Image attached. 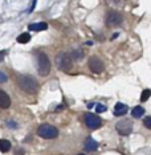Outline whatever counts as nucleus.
Listing matches in <instances>:
<instances>
[{"mask_svg": "<svg viewBox=\"0 0 151 155\" xmlns=\"http://www.w3.org/2000/svg\"><path fill=\"white\" fill-rule=\"evenodd\" d=\"M17 84H19L20 89L28 94H34L38 89L37 81L32 76H28V74H21L17 77Z\"/></svg>", "mask_w": 151, "mask_h": 155, "instance_id": "nucleus-1", "label": "nucleus"}, {"mask_svg": "<svg viewBox=\"0 0 151 155\" xmlns=\"http://www.w3.org/2000/svg\"><path fill=\"white\" fill-rule=\"evenodd\" d=\"M37 66H38V74L41 77H45L51 73V61H49V57L44 52H40L37 54Z\"/></svg>", "mask_w": 151, "mask_h": 155, "instance_id": "nucleus-2", "label": "nucleus"}, {"mask_svg": "<svg viewBox=\"0 0 151 155\" xmlns=\"http://www.w3.org/2000/svg\"><path fill=\"white\" fill-rule=\"evenodd\" d=\"M37 135L44 139H54L56 137H58V129H56L52 125H48V123H43L38 126Z\"/></svg>", "mask_w": 151, "mask_h": 155, "instance_id": "nucleus-3", "label": "nucleus"}, {"mask_svg": "<svg viewBox=\"0 0 151 155\" xmlns=\"http://www.w3.org/2000/svg\"><path fill=\"white\" fill-rule=\"evenodd\" d=\"M56 64H57L60 70H62V72H69L73 66V61H72V58L69 57L68 53L60 52L58 54H56Z\"/></svg>", "mask_w": 151, "mask_h": 155, "instance_id": "nucleus-4", "label": "nucleus"}, {"mask_svg": "<svg viewBox=\"0 0 151 155\" xmlns=\"http://www.w3.org/2000/svg\"><path fill=\"white\" fill-rule=\"evenodd\" d=\"M115 129H117V131L119 135L122 137H127L130 134L133 133V130H134V125H133V121L129 118H123L121 119V121L117 122V125H115Z\"/></svg>", "mask_w": 151, "mask_h": 155, "instance_id": "nucleus-5", "label": "nucleus"}, {"mask_svg": "<svg viewBox=\"0 0 151 155\" xmlns=\"http://www.w3.org/2000/svg\"><path fill=\"white\" fill-rule=\"evenodd\" d=\"M84 119H85L86 126L90 130H97L98 127H101V126H102V119L98 117L97 114H94V113H86L85 117H84Z\"/></svg>", "mask_w": 151, "mask_h": 155, "instance_id": "nucleus-6", "label": "nucleus"}, {"mask_svg": "<svg viewBox=\"0 0 151 155\" xmlns=\"http://www.w3.org/2000/svg\"><path fill=\"white\" fill-rule=\"evenodd\" d=\"M123 21V16L118 11H109L106 15V25L107 27H118Z\"/></svg>", "mask_w": 151, "mask_h": 155, "instance_id": "nucleus-7", "label": "nucleus"}, {"mask_svg": "<svg viewBox=\"0 0 151 155\" xmlns=\"http://www.w3.org/2000/svg\"><path fill=\"white\" fill-rule=\"evenodd\" d=\"M87 66H89V69L92 70L93 73H101V72H103V69H105V64L102 62V60L100 57H97V56H92V57L89 58Z\"/></svg>", "mask_w": 151, "mask_h": 155, "instance_id": "nucleus-8", "label": "nucleus"}, {"mask_svg": "<svg viewBox=\"0 0 151 155\" xmlns=\"http://www.w3.org/2000/svg\"><path fill=\"white\" fill-rule=\"evenodd\" d=\"M11 106V98L5 93L4 90L0 89V107L2 109H8Z\"/></svg>", "mask_w": 151, "mask_h": 155, "instance_id": "nucleus-9", "label": "nucleus"}, {"mask_svg": "<svg viewBox=\"0 0 151 155\" xmlns=\"http://www.w3.org/2000/svg\"><path fill=\"white\" fill-rule=\"evenodd\" d=\"M127 111H129V107L126 106V105L121 104V102H117V104H115V107H114L115 117H122V115H125Z\"/></svg>", "mask_w": 151, "mask_h": 155, "instance_id": "nucleus-10", "label": "nucleus"}, {"mask_svg": "<svg viewBox=\"0 0 151 155\" xmlns=\"http://www.w3.org/2000/svg\"><path fill=\"white\" fill-rule=\"evenodd\" d=\"M69 57L72 58V61L74 60V61H81V60L84 58V56H85V53L81 51V49H73L72 52H69Z\"/></svg>", "mask_w": 151, "mask_h": 155, "instance_id": "nucleus-11", "label": "nucleus"}, {"mask_svg": "<svg viewBox=\"0 0 151 155\" xmlns=\"http://www.w3.org/2000/svg\"><path fill=\"white\" fill-rule=\"evenodd\" d=\"M85 150L86 151H96V150H98V143L94 140L92 137H89V138L86 139V142H85Z\"/></svg>", "mask_w": 151, "mask_h": 155, "instance_id": "nucleus-12", "label": "nucleus"}, {"mask_svg": "<svg viewBox=\"0 0 151 155\" xmlns=\"http://www.w3.org/2000/svg\"><path fill=\"white\" fill-rule=\"evenodd\" d=\"M29 28L31 31H36V32H40V31H45L48 28V24L47 23H34V24H29Z\"/></svg>", "mask_w": 151, "mask_h": 155, "instance_id": "nucleus-13", "label": "nucleus"}, {"mask_svg": "<svg viewBox=\"0 0 151 155\" xmlns=\"http://www.w3.org/2000/svg\"><path fill=\"white\" fill-rule=\"evenodd\" d=\"M11 150V142L7 139H0V151L2 153H8Z\"/></svg>", "mask_w": 151, "mask_h": 155, "instance_id": "nucleus-14", "label": "nucleus"}, {"mask_svg": "<svg viewBox=\"0 0 151 155\" xmlns=\"http://www.w3.org/2000/svg\"><path fill=\"white\" fill-rule=\"evenodd\" d=\"M131 114L134 118H140V117H143V114H145V109L142 106H135V107H133Z\"/></svg>", "mask_w": 151, "mask_h": 155, "instance_id": "nucleus-15", "label": "nucleus"}, {"mask_svg": "<svg viewBox=\"0 0 151 155\" xmlns=\"http://www.w3.org/2000/svg\"><path fill=\"white\" fill-rule=\"evenodd\" d=\"M29 40H31V35L27 32L17 36V43H20V44H27V43H29Z\"/></svg>", "mask_w": 151, "mask_h": 155, "instance_id": "nucleus-16", "label": "nucleus"}, {"mask_svg": "<svg viewBox=\"0 0 151 155\" xmlns=\"http://www.w3.org/2000/svg\"><path fill=\"white\" fill-rule=\"evenodd\" d=\"M150 96H151V90L150 89H145L142 91V94H140V101H142V102L147 101L150 98Z\"/></svg>", "mask_w": 151, "mask_h": 155, "instance_id": "nucleus-17", "label": "nucleus"}, {"mask_svg": "<svg viewBox=\"0 0 151 155\" xmlns=\"http://www.w3.org/2000/svg\"><path fill=\"white\" fill-rule=\"evenodd\" d=\"M106 106L105 105H102V104H98V105H96V111L97 113H103V111H106Z\"/></svg>", "mask_w": 151, "mask_h": 155, "instance_id": "nucleus-18", "label": "nucleus"}, {"mask_svg": "<svg viewBox=\"0 0 151 155\" xmlns=\"http://www.w3.org/2000/svg\"><path fill=\"white\" fill-rule=\"evenodd\" d=\"M143 125H145L147 129H151V117H145V119H143Z\"/></svg>", "mask_w": 151, "mask_h": 155, "instance_id": "nucleus-19", "label": "nucleus"}, {"mask_svg": "<svg viewBox=\"0 0 151 155\" xmlns=\"http://www.w3.org/2000/svg\"><path fill=\"white\" fill-rule=\"evenodd\" d=\"M7 80H8L7 74L4 72H2V70H0V82H7Z\"/></svg>", "mask_w": 151, "mask_h": 155, "instance_id": "nucleus-20", "label": "nucleus"}, {"mask_svg": "<svg viewBox=\"0 0 151 155\" xmlns=\"http://www.w3.org/2000/svg\"><path fill=\"white\" fill-rule=\"evenodd\" d=\"M107 2L110 3V4H113V5H119L122 2H123V0H107Z\"/></svg>", "mask_w": 151, "mask_h": 155, "instance_id": "nucleus-21", "label": "nucleus"}, {"mask_svg": "<svg viewBox=\"0 0 151 155\" xmlns=\"http://www.w3.org/2000/svg\"><path fill=\"white\" fill-rule=\"evenodd\" d=\"M8 127H12V129H16V127H17V125H16V122H12V121H9V122H8Z\"/></svg>", "mask_w": 151, "mask_h": 155, "instance_id": "nucleus-22", "label": "nucleus"}, {"mask_svg": "<svg viewBox=\"0 0 151 155\" xmlns=\"http://www.w3.org/2000/svg\"><path fill=\"white\" fill-rule=\"evenodd\" d=\"M15 155H24V150L23 149H17L15 151Z\"/></svg>", "mask_w": 151, "mask_h": 155, "instance_id": "nucleus-23", "label": "nucleus"}, {"mask_svg": "<svg viewBox=\"0 0 151 155\" xmlns=\"http://www.w3.org/2000/svg\"><path fill=\"white\" fill-rule=\"evenodd\" d=\"M36 2H37V0H33V2H32V5H31V8H29V12H32L34 9V7H36Z\"/></svg>", "mask_w": 151, "mask_h": 155, "instance_id": "nucleus-24", "label": "nucleus"}, {"mask_svg": "<svg viewBox=\"0 0 151 155\" xmlns=\"http://www.w3.org/2000/svg\"><path fill=\"white\" fill-rule=\"evenodd\" d=\"M4 56H5V52H4V51H2V52H0V61H3Z\"/></svg>", "mask_w": 151, "mask_h": 155, "instance_id": "nucleus-25", "label": "nucleus"}, {"mask_svg": "<svg viewBox=\"0 0 151 155\" xmlns=\"http://www.w3.org/2000/svg\"><path fill=\"white\" fill-rule=\"evenodd\" d=\"M118 36H119V33H118V32H115V33L113 35V36H111V40H115V38H117Z\"/></svg>", "mask_w": 151, "mask_h": 155, "instance_id": "nucleus-26", "label": "nucleus"}, {"mask_svg": "<svg viewBox=\"0 0 151 155\" xmlns=\"http://www.w3.org/2000/svg\"><path fill=\"white\" fill-rule=\"evenodd\" d=\"M94 106H96V105H94L93 102H90V104H87V107H89V109H92V107H94Z\"/></svg>", "mask_w": 151, "mask_h": 155, "instance_id": "nucleus-27", "label": "nucleus"}, {"mask_svg": "<svg viewBox=\"0 0 151 155\" xmlns=\"http://www.w3.org/2000/svg\"><path fill=\"white\" fill-rule=\"evenodd\" d=\"M78 155H85V154H78Z\"/></svg>", "mask_w": 151, "mask_h": 155, "instance_id": "nucleus-28", "label": "nucleus"}]
</instances>
